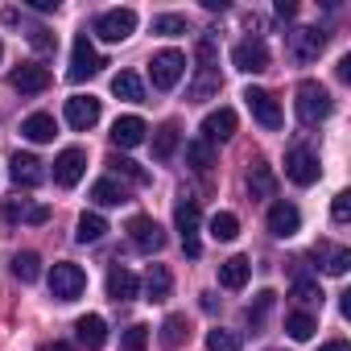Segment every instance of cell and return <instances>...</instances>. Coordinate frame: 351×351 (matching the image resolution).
I'll list each match as a JSON object with an SVG mask.
<instances>
[{
  "mask_svg": "<svg viewBox=\"0 0 351 351\" xmlns=\"http://www.w3.org/2000/svg\"><path fill=\"white\" fill-rule=\"evenodd\" d=\"M293 108H298V120L302 124H322L326 116H330V108H335V99H330V91L322 87V83H314V79H306L302 87H298V99H293Z\"/></svg>",
  "mask_w": 351,
  "mask_h": 351,
  "instance_id": "cell-1",
  "label": "cell"
},
{
  "mask_svg": "<svg viewBox=\"0 0 351 351\" xmlns=\"http://www.w3.org/2000/svg\"><path fill=\"white\" fill-rule=\"evenodd\" d=\"M149 75H153V87H157V91H173V87L182 83V75H186V54H178V50L153 54Z\"/></svg>",
  "mask_w": 351,
  "mask_h": 351,
  "instance_id": "cell-2",
  "label": "cell"
},
{
  "mask_svg": "<svg viewBox=\"0 0 351 351\" xmlns=\"http://www.w3.org/2000/svg\"><path fill=\"white\" fill-rule=\"evenodd\" d=\"M285 50L293 62H314L322 50H326V34L322 29H310V25H298L285 34Z\"/></svg>",
  "mask_w": 351,
  "mask_h": 351,
  "instance_id": "cell-3",
  "label": "cell"
},
{
  "mask_svg": "<svg viewBox=\"0 0 351 351\" xmlns=\"http://www.w3.org/2000/svg\"><path fill=\"white\" fill-rule=\"evenodd\" d=\"M128 240H132V248L145 252V256H153V252L165 248V232H161V223H157L153 215H132V219H128Z\"/></svg>",
  "mask_w": 351,
  "mask_h": 351,
  "instance_id": "cell-4",
  "label": "cell"
},
{
  "mask_svg": "<svg viewBox=\"0 0 351 351\" xmlns=\"http://www.w3.org/2000/svg\"><path fill=\"white\" fill-rule=\"evenodd\" d=\"M83 289H87V273H83L79 265L62 261V265H54V269H50V293H54L58 302H75Z\"/></svg>",
  "mask_w": 351,
  "mask_h": 351,
  "instance_id": "cell-5",
  "label": "cell"
},
{
  "mask_svg": "<svg viewBox=\"0 0 351 351\" xmlns=\"http://www.w3.org/2000/svg\"><path fill=\"white\" fill-rule=\"evenodd\" d=\"M99 66H104L99 50L91 46V38H87V34H79V38H75V46H71V71H66V79H71V83H83V79H91Z\"/></svg>",
  "mask_w": 351,
  "mask_h": 351,
  "instance_id": "cell-6",
  "label": "cell"
},
{
  "mask_svg": "<svg viewBox=\"0 0 351 351\" xmlns=\"http://www.w3.org/2000/svg\"><path fill=\"white\" fill-rule=\"evenodd\" d=\"M199 203L195 199H182L178 207H173V223H178V232H182V252L186 256H199L203 252V244H199Z\"/></svg>",
  "mask_w": 351,
  "mask_h": 351,
  "instance_id": "cell-7",
  "label": "cell"
},
{
  "mask_svg": "<svg viewBox=\"0 0 351 351\" xmlns=\"http://www.w3.org/2000/svg\"><path fill=\"white\" fill-rule=\"evenodd\" d=\"M318 157L306 149V145H293L289 149V157H285V178L293 182V186H314L318 182Z\"/></svg>",
  "mask_w": 351,
  "mask_h": 351,
  "instance_id": "cell-8",
  "label": "cell"
},
{
  "mask_svg": "<svg viewBox=\"0 0 351 351\" xmlns=\"http://www.w3.org/2000/svg\"><path fill=\"white\" fill-rule=\"evenodd\" d=\"M132 29H136V13L132 9H108V13L95 17V34L104 42H124V38H132Z\"/></svg>",
  "mask_w": 351,
  "mask_h": 351,
  "instance_id": "cell-9",
  "label": "cell"
},
{
  "mask_svg": "<svg viewBox=\"0 0 351 351\" xmlns=\"http://www.w3.org/2000/svg\"><path fill=\"white\" fill-rule=\"evenodd\" d=\"M232 66L244 71V75H261V71H269V46H265L261 38L236 42V46H232Z\"/></svg>",
  "mask_w": 351,
  "mask_h": 351,
  "instance_id": "cell-10",
  "label": "cell"
},
{
  "mask_svg": "<svg viewBox=\"0 0 351 351\" xmlns=\"http://www.w3.org/2000/svg\"><path fill=\"white\" fill-rule=\"evenodd\" d=\"M83 169H87V153H83V149H62V153L54 157V182H58V186H79Z\"/></svg>",
  "mask_w": 351,
  "mask_h": 351,
  "instance_id": "cell-11",
  "label": "cell"
},
{
  "mask_svg": "<svg viewBox=\"0 0 351 351\" xmlns=\"http://www.w3.org/2000/svg\"><path fill=\"white\" fill-rule=\"evenodd\" d=\"M9 83H13V91H21V95H42V91L50 87V71L38 66V62H21V66L9 75Z\"/></svg>",
  "mask_w": 351,
  "mask_h": 351,
  "instance_id": "cell-12",
  "label": "cell"
},
{
  "mask_svg": "<svg viewBox=\"0 0 351 351\" xmlns=\"http://www.w3.org/2000/svg\"><path fill=\"white\" fill-rule=\"evenodd\" d=\"M66 124L79 128V132L95 128V124H99V99H95V95H71V99H66Z\"/></svg>",
  "mask_w": 351,
  "mask_h": 351,
  "instance_id": "cell-13",
  "label": "cell"
},
{
  "mask_svg": "<svg viewBox=\"0 0 351 351\" xmlns=\"http://www.w3.org/2000/svg\"><path fill=\"white\" fill-rule=\"evenodd\" d=\"M9 173H13V182H17V186H25V191L42 186V178H46V169H42V161H38L34 153H13Z\"/></svg>",
  "mask_w": 351,
  "mask_h": 351,
  "instance_id": "cell-14",
  "label": "cell"
},
{
  "mask_svg": "<svg viewBox=\"0 0 351 351\" xmlns=\"http://www.w3.org/2000/svg\"><path fill=\"white\" fill-rule=\"evenodd\" d=\"M244 99H248V112H252L265 128H281V108H277V99H273L269 91L248 87V91H244Z\"/></svg>",
  "mask_w": 351,
  "mask_h": 351,
  "instance_id": "cell-15",
  "label": "cell"
},
{
  "mask_svg": "<svg viewBox=\"0 0 351 351\" xmlns=\"http://www.w3.org/2000/svg\"><path fill=\"white\" fill-rule=\"evenodd\" d=\"M236 112L232 108H219V112H211L207 120H203V141L207 145H223V141H232L236 136Z\"/></svg>",
  "mask_w": 351,
  "mask_h": 351,
  "instance_id": "cell-16",
  "label": "cell"
},
{
  "mask_svg": "<svg viewBox=\"0 0 351 351\" xmlns=\"http://www.w3.org/2000/svg\"><path fill=\"white\" fill-rule=\"evenodd\" d=\"M298 228H302V211H298L293 203H273V207H269V232H273L277 240L298 236Z\"/></svg>",
  "mask_w": 351,
  "mask_h": 351,
  "instance_id": "cell-17",
  "label": "cell"
},
{
  "mask_svg": "<svg viewBox=\"0 0 351 351\" xmlns=\"http://www.w3.org/2000/svg\"><path fill=\"white\" fill-rule=\"evenodd\" d=\"M5 219H9V223H34V228H42V223L50 219V207L25 203V199H9V203H5Z\"/></svg>",
  "mask_w": 351,
  "mask_h": 351,
  "instance_id": "cell-18",
  "label": "cell"
},
{
  "mask_svg": "<svg viewBox=\"0 0 351 351\" xmlns=\"http://www.w3.org/2000/svg\"><path fill=\"white\" fill-rule=\"evenodd\" d=\"M75 335H79V343H83V347L99 351V347L108 343V322H104L99 314H83V318L75 322Z\"/></svg>",
  "mask_w": 351,
  "mask_h": 351,
  "instance_id": "cell-19",
  "label": "cell"
},
{
  "mask_svg": "<svg viewBox=\"0 0 351 351\" xmlns=\"http://www.w3.org/2000/svg\"><path fill=\"white\" fill-rule=\"evenodd\" d=\"M136 289H141V281H136L132 269H112V273H108V298H112V302H132Z\"/></svg>",
  "mask_w": 351,
  "mask_h": 351,
  "instance_id": "cell-20",
  "label": "cell"
},
{
  "mask_svg": "<svg viewBox=\"0 0 351 351\" xmlns=\"http://www.w3.org/2000/svg\"><path fill=\"white\" fill-rule=\"evenodd\" d=\"M157 339H161L165 351H178V347L191 339V322H186V314H169V318L161 322V335H157Z\"/></svg>",
  "mask_w": 351,
  "mask_h": 351,
  "instance_id": "cell-21",
  "label": "cell"
},
{
  "mask_svg": "<svg viewBox=\"0 0 351 351\" xmlns=\"http://www.w3.org/2000/svg\"><path fill=\"white\" fill-rule=\"evenodd\" d=\"M112 141H116L120 149L141 145V141H145V120H141V116H120V120L112 124Z\"/></svg>",
  "mask_w": 351,
  "mask_h": 351,
  "instance_id": "cell-22",
  "label": "cell"
},
{
  "mask_svg": "<svg viewBox=\"0 0 351 351\" xmlns=\"http://www.w3.org/2000/svg\"><path fill=\"white\" fill-rule=\"evenodd\" d=\"M248 273H252L248 256H228V261L219 265V285H223V289H244V285H248Z\"/></svg>",
  "mask_w": 351,
  "mask_h": 351,
  "instance_id": "cell-23",
  "label": "cell"
},
{
  "mask_svg": "<svg viewBox=\"0 0 351 351\" xmlns=\"http://www.w3.org/2000/svg\"><path fill=\"white\" fill-rule=\"evenodd\" d=\"M248 195L252 199H273L277 195V178H273V169L265 161H256L252 173H248Z\"/></svg>",
  "mask_w": 351,
  "mask_h": 351,
  "instance_id": "cell-24",
  "label": "cell"
},
{
  "mask_svg": "<svg viewBox=\"0 0 351 351\" xmlns=\"http://www.w3.org/2000/svg\"><path fill=\"white\" fill-rule=\"evenodd\" d=\"M54 132H58V124H54V116H46V112H34V116L21 124V136H29L34 145H46V141H54Z\"/></svg>",
  "mask_w": 351,
  "mask_h": 351,
  "instance_id": "cell-25",
  "label": "cell"
},
{
  "mask_svg": "<svg viewBox=\"0 0 351 351\" xmlns=\"http://www.w3.org/2000/svg\"><path fill=\"white\" fill-rule=\"evenodd\" d=\"M104 232H108V219L95 215V211H83L79 223H75V240H79V244H99Z\"/></svg>",
  "mask_w": 351,
  "mask_h": 351,
  "instance_id": "cell-26",
  "label": "cell"
},
{
  "mask_svg": "<svg viewBox=\"0 0 351 351\" xmlns=\"http://www.w3.org/2000/svg\"><path fill=\"white\" fill-rule=\"evenodd\" d=\"M169 289H173L169 269H165V265H149V273H145V293H149V302H165Z\"/></svg>",
  "mask_w": 351,
  "mask_h": 351,
  "instance_id": "cell-27",
  "label": "cell"
},
{
  "mask_svg": "<svg viewBox=\"0 0 351 351\" xmlns=\"http://www.w3.org/2000/svg\"><path fill=\"white\" fill-rule=\"evenodd\" d=\"M219 87H223L219 71H215V66H199V75H195V83H191V99H195V104H199V99H211Z\"/></svg>",
  "mask_w": 351,
  "mask_h": 351,
  "instance_id": "cell-28",
  "label": "cell"
},
{
  "mask_svg": "<svg viewBox=\"0 0 351 351\" xmlns=\"http://www.w3.org/2000/svg\"><path fill=\"white\" fill-rule=\"evenodd\" d=\"M91 199H95L99 207H120V203H128V191H124L116 178H99V182L91 186Z\"/></svg>",
  "mask_w": 351,
  "mask_h": 351,
  "instance_id": "cell-29",
  "label": "cell"
},
{
  "mask_svg": "<svg viewBox=\"0 0 351 351\" xmlns=\"http://www.w3.org/2000/svg\"><path fill=\"white\" fill-rule=\"evenodd\" d=\"M173 153H178V124H161L153 132V157L157 161H169Z\"/></svg>",
  "mask_w": 351,
  "mask_h": 351,
  "instance_id": "cell-30",
  "label": "cell"
},
{
  "mask_svg": "<svg viewBox=\"0 0 351 351\" xmlns=\"http://www.w3.org/2000/svg\"><path fill=\"white\" fill-rule=\"evenodd\" d=\"M207 228H211V240H223V244H228V240H236V236H240V219H236V215H232V211H215V215H211V223H207Z\"/></svg>",
  "mask_w": 351,
  "mask_h": 351,
  "instance_id": "cell-31",
  "label": "cell"
},
{
  "mask_svg": "<svg viewBox=\"0 0 351 351\" xmlns=\"http://www.w3.org/2000/svg\"><path fill=\"white\" fill-rule=\"evenodd\" d=\"M13 277L25 281V285L38 281V277H42V256H38V252H17V256H13Z\"/></svg>",
  "mask_w": 351,
  "mask_h": 351,
  "instance_id": "cell-32",
  "label": "cell"
},
{
  "mask_svg": "<svg viewBox=\"0 0 351 351\" xmlns=\"http://www.w3.org/2000/svg\"><path fill=\"white\" fill-rule=\"evenodd\" d=\"M112 91H116L120 99H132V104H141V99H145V87H141V79H136L132 71H120V75L112 79Z\"/></svg>",
  "mask_w": 351,
  "mask_h": 351,
  "instance_id": "cell-33",
  "label": "cell"
},
{
  "mask_svg": "<svg viewBox=\"0 0 351 351\" xmlns=\"http://www.w3.org/2000/svg\"><path fill=\"white\" fill-rule=\"evenodd\" d=\"M108 165H112V173H120V178H128V182H136V186H145V182H149V173H145L136 161L120 157V153H112V157H108Z\"/></svg>",
  "mask_w": 351,
  "mask_h": 351,
  "instance_id": "cell-34",
  "label": "cell"
},
{
  "mask_svg": "<svg viewBox=\"0 0 351 351\" xmlns=\"http://www.w3.org/2000/svg\"><path fill=\"white\" fill-rule=\"evenodd\" d=\"M285 330H289V339H298V343H306L314 330H318V322H314V314H306V310H298V314H289L285 318Z\"/></svg>",
  "mask_w": 351,
  "mask_h": 351,
  "instance_id": "cell-35",
  "label": "cell"
},
{
  "mask_svg": "<svg viewBox=\"0 0 351 351\" xmlns=\"http://www.w3.org/2000/svg\"><path fill=\"white\" fill-rule=\"evenodd\" d=\"M191 25H186V17H178V13H161V17H153V34H161V38H178V34H186Z\"/></svg>",
  "mask_w": 351,
  "mask_h": 351,
  "instance_id": "cell-36",
  "label": "cell"
},
{
  "mask_svg": "<svg viewBox=\"0 0 351 351\" xmlns=\"http://www.w3.org/2000/svg\"><path fill=\"white\" fill-rule=\"evenodd\" d=\"M186 161H191L199 173H207V169H211V161H215V153H211V145H207V141H191V145H186Z\"/></svg>",
  "mask_w": 351,
  "mask_h": 351,
  "instance_id": "cell-37",
  "label": "cell"
},
{
  "mask_svg": "<svg viewBox=\"0 0 351 351\" xmlns=\"http://www.w3.org/2000/svg\"><path fill=\"white\" fill-rule=\"evenodd\" d=\"M207 351H240V335H236V330L215 326V330L207 335Z\"/></svg>",
  "mask_w": 351,
  "mask_h": 351,
  "instance_id": "cell-38",
  "label": "cell"
},
{
  "mask_svg": "<svg viewBox=\"0 0 351 351\" xmlns=\"http://www.w3.org/2000/svg\"><path fill=\"white\" fill-rule=\"evenodd\" d=\"M330 277H343L347 269H351V248H330L326 252V265H322Z\"/></svg>",
  "mask_w": 351,
  "mask_h": 351,
  "instance_id": "cell-39",
  "label": "cell"
},
{
  "mask_svg": "<svg viewBox=\"0 0 351 351\" xmlns=\"http://www.w3.org/2000/svg\"><path fill=\"white\" fill-rule=\"evenodd\" d=\"M293 298L306 302V306H322V289H318V281H306V277L293 281Z\"/></svg>",
  "mask_w": 351,
  "mask_h": 351,
  "instance_id": "cell-40",
  "label": "cell"
},
{
  "mask_svg": "<svg viewBox=\"0 0 351 351\" xmlns=\"http://www.w3.org/2000/svg\"><path fill=\"white\" fill-rule=\"evenodd\" d=\"M145 343H149V326H141V322L120 335V347H124V351H145Z\"/></svg>",
  "mask_w": 351,
  "mask_h": 351,
  "instance_id": "cell-41",
  "label": "cell"
},
{
  "mask_svg": "<svg viewBox=\"0 0 351 351\" xmlns=\"http://www.w3.org/2000/svg\"><path fill=\"white\" fill-rule=\"evenodd\" d=\"M29 46H34L38 54H54V46H58V42H54V34H50V29H34V34H29Z\"/></svg>",
  "mask_w": 351,
  "mask_h": 351,
  "instance_id": "cell-42",
  "label": "cell"
},
{
  "mask_svg": "<svg viewBox=\"0 0 351 351\" xmlns=\"http://www.w3.org/2000/svg\"><path fill=\"white\" fill-rule=\"evenodd\" d=\"M330 219H335V223H347V219H351V195H347V191L335 195V203H330Z\"/></svg>",
  "mask_w": 351,
  "mask_h": 351,
  "instance_id": "cell-43",
  "label": "cell"
},
{
  "mask_svg": "<svg viewBox=\"0 0 351 351\" xmlns=\"http://www.w3.org/2000/svg\"><path fill=\"white\" fill-rule=\"evenodd\" d=\"M269 306H273V293H269V289L256 293V306H248V322H261V318L269 314Z\"/></svg>",
  "mask_w": 351,
  "mask_h": 351,
  "instance_id": "cell-44",
  "label": "cell"
},
{
  "mask_svg": "<svg viewBox=\"0 0 351 351\" xmlns=\"http://www.w3.org/2000/svg\"><path fill=\"white\" fill-rule=\"evenodd\" d=\"M29 9H38V13H54V9H58V0H29Z\"/></svg>",
  "mask_w": 351,
  "mask_h": 351,
  "instance_id": "cell-45",
  "label": "cell"
},
{
  "mask_svg": "<svg viewBox=\"0 0 351 351\" xmlns=\"http://www.w3.org/2000/svg\"><path fill=\"white\" fill-rule=\"evenodd\" d=\"M293 13H298L293 0H277V17H293Z\"/></svg>",
  "mask_w": 351,
  "mask_h": 351,
  "instance_id": "cell-46",
  "label": "cell"
},
{
  "mask_svg": "<svg viewBox=\"0 0 351 351\" xmlns=\"http://www.w3.org/2000/svg\"><path fill=\"white\" fill-rule=\"evenodd\" d=\"M339 79H343V83H351V54H347V58H339Z\"/></svg>",
  "mask_w": 351,
  "mask_h": 351,
  "instance_id": "cell-47",
  "label": "cell"
},
{
  "mask_svg": "<svg viewBox=\"0 0 351 351\" xmlns=\"http://www.w3.org/2000/svg\"><path fill=\"white\" fill-rule=\"evenodd\" d=\"M203 9H207V13H223V9H228V0H203Z\"/></svg>",
  "mask_w": 351,
  "mask_h": 351,
  "instance_id": "cell-48",
  "label": "cell"
},
{
  "mask_svg": "<svg viewBox=\"0 0 351 351\" xmlns=\"http://www.w3.org/2000/svg\"><path fill=\"white\" fill-rule=\"evenodd\" d=\"M318 351H351V347H347V343H343V339H335V343H322V347H318Z\"/></svg>",
  "mask_w": 351,
  "mask_h": 351,
  "instance_id": "cell-49",
  "label": "cell"
},
{
  "mask_svg": "<svg viewBox=\"0 0 351 351\" xmlns=\"http://www.w3.org/2000/svg\"><path fill=\"white\" fill-rule=\"evenodd\" d=\"M46 351H66V347H62V343H54V347H46Z\"/></svg>",
  "mask_w": 351,
  "mask_h": 351,
  "instance_id": "cell-50",
  "label": "cell"
},
{
  "mask_svg": "<svg viewBox=\"0 0 351 351\" xmlns=\"http://www.w3.org/2000/svg\"><path fill=\"white\" fill-rule=\"evenodd\" d=\"M0 58H5V46H0Z\"/></svg>",
  "mask_w": 351,
  "mask_h": 351,
  "instance_id": "cell-51",
  "label": "cell"
}]
</instances>
